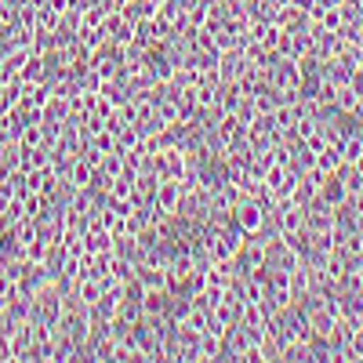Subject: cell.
Returning <instances> with one entry per match:
<instances>
[{
	"label": "cell",
	"mask_w": 363,
	"mask_h": 363,
	"mask_svg": "<svg viewBox=\"0 0 363 363\" xmlns=\"http://www.w3.org/2000/svg\"><path fill=\"white\" fill-rule=\"evenodd\" d=\"M313 167L320 171V174H335V171H342V153H338V145H320L316 153H313Z\"/></svg>",
	"instance_id": "obj_5"
},
{
	"label": "cell",
	"mask_w": 363,
	"mask_h": 363,
	"mask_svg": "<svg viewBox=\"0 0 363 363\" xmlns=\"http://www.w3.org/2000/svg\"><path fill=\"white\" fill-rule=\"evenodd\" d=\"M265 218H269V211H265V200L262 196H244V200H240V207L233 211V222L244 229L247 236H258L265 229Z\"/></svg>",
	"instance_id": "obj_1"
},
{
	"label": "cell",
	"mask_w": 363,
	"mask_h": 363,
	"mask_svg": "<svg viewBox=\"0 0 363 363\" xmlns=\"http://www.w3.org/2000/svg\"><path fill=\"white\" fill-rule=\"evenodd\" d=\"M269 262V244H262L258 236H247L244 244H240V255H236V265L244 272H255Z\"/></svg>",
	"instance_id": "obj_2"
},
{
	"label": "cell",
	"mask_w": 363,
	"mask_h": 363,
	"mask_svg": "<svg viewBox=\"0 0 363 363\" xmlns=\"http://www.w3.org/2000/svg\"><path fill=\"white\" fill-rule=\"evenodd\" d=\"M87 178H91V164L80 160V164L73 167V186H87Z\"/></svg>",
	"instance_id": "obj_7"
},
{
	"label": "cell",
	"mask_w": 363,
	"mask_h": 363,
	"mask_svg": "<svg viewBox=\"0 0 363 363\" xmlns=\"http://www.w3.org/2000/svg\"><path fill=\"white\" fill-rule=\"evenodd\" d=\"M182 196H186V193H182V182H178V178H160V182H157L153 200H157L160 211H167V215H178Z\"/></svg>",
	"instance_id": "obj_3"
},
{
	"label": "cell",
	"mask_w": 363,
	"mask_h": 363,
	"mask_svg": "<svg viewBox=\"0 0 363 363\" xmlns=\"http://www.w3.org/2000/svg\"><path fill=\"white\" fill-rule=\"evenodd\" d=\"M320 200H323L327 207H342V203L349 200V186H345V174H342V171L323 174V182H320Z\"/></svg>",
	"instance_id": "obj_4"
},
{
	"label": "cell",
	"mask_w": 363,
	"mask_h": 363,
	"mask_svg": "<svg viewBox=\"0 0 363 363\" xmlns=\"http://www.w3.org/2000/svg\"><path fill=\"white\" fill-rule=\"evenodd\" d=\"M335 109L345 113V116H359V109H363V95H359L352 84H342V87H338V99H335Z\"/></svg>",
	"instance_id": "obj_6"
}]
</instances>
